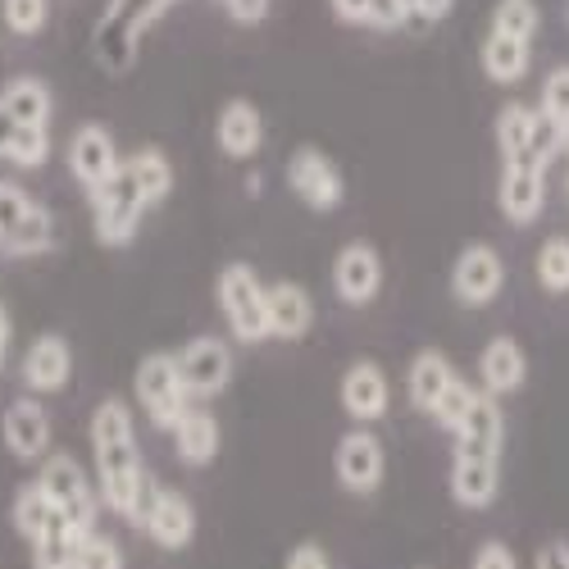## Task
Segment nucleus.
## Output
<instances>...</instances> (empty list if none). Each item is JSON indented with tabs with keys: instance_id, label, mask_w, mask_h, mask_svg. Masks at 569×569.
<instances>
[{
	"instance_id": "1",
	"label": "nucleus",
	"mask_w": 569,
	"mask_h": 569,
	"mask_svg": "<svg viewBox=\"0 0 569 569\" xmlns=\"http://www.w3.org/2000/svg\"><path fill=\"white\" fill-rule=\"evenodd\" d=\"M91 451H97V483H101V501L114 515H132L137 488L147 479V465L137 451V429H132V410L119 397H106L91 410Z\"/></svg>"
},
{
	"instance_id": "2",
	"label": "nucleus",
	"mask_w": 569,
	"mask_h": 569,
	"mask_svg": "<svg viewBox=\"0 0 569 569\" xmlns=\"http://www.w3.org/2000/svg\"><path fill=\"white\" fill-rule=\"evenodd\" d=\"M56 247V214L19 182L0 178V256H46Z\"/></svg>"
},
{
	"instance_id": "3",
	"label": "nucleus",
	"mask_w": 569,
	"mask_h": 569,
	"mask_svg": "<svg viewBox=\"0 0 569 569\" xmlns=\"http://www.w3.org/2000/svg\"><path fill=\"white\" fill-rule=\"evenodd\" d=\"M178 0H110L97 23V60L110 73H123L137 60V37L147 32Z\"/></svg>"
},
{
	"instance_id": "4",
	"label": "nucleus",
	"mask_w": 569,
	"mask_h": 569,
	"mask_svg": "<svg viewBox=\"0 0 569 569\" xmlns=\"http://www.w3.org/2000/svg\"><path fill=\"white\" fill-rule=\"evenodd\" d=\"M91 223H97V242L101 247H128L137 237V223L147 214V197H141V187L132 182V173L119 164L114 178H106L101 187H91Z\"/></svg>"
},
{
	"instance_id": "5",
	"label": "nucleus",
	"mask_w": 569,
	"mask_h": 569,
	"mask_svg": "<svg viewBox=\"0 0 569 569\" xmlns=\"http://www.w3.org/2000/svg\"><path fill=\"white\" fill-rule=\"evenodd\" d=\"M37 488L46 492V501H51L69 525H78L82 533L97 529V488H91V479L69 451H56V456L41 460Z\"/></svg>"
},
{
	"instance_id": "6",
	"label": "nucleus",
	"mask_w": 569,
	"mask_h": 569,
	"mask_svg": "<svg viewBox=\"0 0 569 569\" xmlns=\"http://www.w3.org/2000/svg\"><path fill=\"white\" fill-rule=\"evenodd\" d=\"M219 310L237 342L256 347L269 338V306H264V288L251 264H228L219 273Z\"/></svg>"
},
{
	"instance_id": "7",
	"label": "nucleus",
	"mask_w": 569,
	"mask_h": 569,
	"mask_svg": "<svg viewBox=\"0 0 569 569\" xmlns=\"http://www.w3.org/2000/svg\"><path fill=\"white\" fill-rule=\"evenodd\" d=\"M137 401H141V410L151 415L156 429H173V423L182 419V410H187L192 397H187V388H182L173 356L156 351V356H147L137 365Z\"/></svg>"
},
{
	"instance_id": "8",
	"label": "nucleus",
	"mask_w": 569,
	"mask_h": 569,
	"mask_svg": "<svg viewBox=\"0 0 569 569\" xmlns=\"http://www.w3.org/2000/svg\"><path fill=\"white\" fill-rule=\"evenodd\" d=\"M173 365L187 397H219L232 378V351L219 338H192L173 356Z\"/></svg>"
},
{
	"instance_id": "9",
	"label": "nucleus",
	"mask_w": 569,
	"mask_h": 569,
	"mask_svg": "<svg viewBox=\"0 0 569 569\" xmlns=\"http://www.w3.org/2000/svg\"><path fill=\"white\" fill-rule=\"evenodd\" d=\"M383 442H378L369 429H351L342 433L338 451H333V473H338V483L347 492H373L378 483H383Z\"/></svg>"
},
{
	"instance_id": "10",
	"label": "nucleus",
	"mask_w": 569,
	"mask_h": 569,
	"mask_svg": "<svg viewBox=\"0 0 569 569\" xmlns=\"http://www.w3.org/2000/svg\"><path fill=\"white\" fill-rule=\"evenodd\" d=\"M288 182H292V192L310 210H338L342 206V192H347L338 164L328 160L323 151H315V147H306V151H297L288 160Z\"/></svg>"
},
{
	"instance_id": "11",
	"label": "nucleus",
	"mask_w": 569,
	"mask_h": 569,
	"mask_svg": "<svg viewBox=\"0 0 569 569\" xmlns=\"http://www.w3.org/2000/svg\"><path fill=\"white\" fill-rule=\"evenodd\" d=\"M501 282H506V264H501V256H497L488 242L465 247L460 260H456V269H451V292H456L465 306H488V301H497Z\"/></svg>"
},
{
	"instance_id": "12",
	"label": "nucleus",
	"mask_w": 569,
	"mask_h": 569,
	"mask_svg": "<svg viewBox=\"0 0 569 569\" xmlns=\"http://www.w3.org/2000/svg\"><path fill=\"white\" fill-rule=\"evenodd\" d=\"M0 438H6L14 460H41L51 451V415L37 397H19L0 415Z\"/></svg>"
},
{
	"instance_id": "13",
	"label": "nucleus",
	"mask_w": 569,
	"mask_h": 569,
	"mask_svg": "<svg viewBox=\"0 0 569 569\" xmlns=\"http://www.w3.org/2000/svg\"><path fill=\"white\" fill-rule=\"evenodd\" d=\"M497 201H501L510 223H533L542 214V201H547V164H538L529 156L525 160H506Z\"/></svg>"
},
{
	"instance_id": "14",
	"label": "nucleus",
	"mask_w": 569,
	"mask_h": 569,
	"mask_svg": "<svg viewBox=\"0 0 569 569\" xmlns=\"http://www.w3.org/2000/svg\"><path fill=\"white\" fill-rule=\"evenodd\" d=\"M23 388L32 397H51V392H64L69 378H73V351L60 333H41L28 351H23Z\"/></svg>"
},
{
	"instance_id": "15",
	"label": "nucleus",
	"mask_w": 569,
	"mask_h": 569,
	"mask_svg": "<svg viewBox=\"0 0 569 569\" xmlns=\"http://www.w3.org/2000/svg\"><path fill=\"white\" fill-rule=\"evenodd\" d=\"M123 160H119V147H114V137H110V128H101V123H82L73 137H69V173L87 187H101L106 178H114V169H119Z\"/></svg>"
},
{
	"instance_id": "16",
	"label": "nucleus",
	"mask_w": 569,
	"mask_h": 569,
	"mask_svg": "<svg viewBox=\"0 0 569 569\" xmlns=\"http://www.w3.org/2000/svg\"><path fill=\"white\" fill-rule=\"evenodd\" d=\"M383 288V260L369 242H351L338 251L333 260V292L347 301V306H369Z\"/></svg>"
},
{
	"instance_id": "17",
	"label": "nucleus",
	"mask_w": 569,
	"mask_h": 569,
	"mask_svg": "<svg viewBox=\"0 0 569 569\" xmlns=\"http://www.w3.org/2000/svg\"><path fill=\"white\" fill-rule=\"evenodd\" d=\"M141 533H147L156 547L164 551H182L187 542L197 538V510L192 501H187L182 492H164L156 497V506L147 510V519H141Z\"/></svg>"
},
{
	"instance_id": "18",
	"label": "nucleus",
	"mask_w": 569,
	"mask_h": 569,
	"mask_svg": "<svg viewBox=\"0 0 569 569\" xmlns=\"http://www.w3.org/2000/svg\"><path fill=\"white\" fill-rule=\"evenodd\" d=\"M388 401H392V388H388V373L378 369L373 360H356L347 373H342V406L351 419L360 423H373L388 415Z\"/></svg>"
},
{
	"instance_id": "19",
	"label": "nucleus",
	"mask_w": 569,
	"mask_h": 569,
	"mask_svg": "<svg viewBox=\"0 0 569 569\" xmlns=\"http://www.w3.org/2000/svg\"><path fill=\"white\" fill-rule=\"evenodd\" d=\"M501 492V456H456L451 460V497L465 510H483Z\"/></svg>"
},
{
	"instance_id": "20",
	"label": "nucleus",
	"mask_w": 569,
	"mask_h": 569,
	"mask_svg": "<svg viewBox=\"0 0 569 569\" xmlns=\"http://www.w3.org/2000/svg\"><path fill=\"white\" fill-rule=\"evenodd\" d=\"M501 442H506L501 406H497V397L479 392L456 429V456H501Z\"/></svg>"
},
{
	"instance_id": "21",
	"label": "nucleus",
	"mask_w": 569,
	"mask_h": 569,
	"mask_svg": "<svg viewBox=\"0 0 569 569\" xmlns=\"http://www.w3.org/2000/svg\"><path fill=\"white\" fill-rule=\"evenodd\" d=\"M264 306H269V338H282V342H297L310 333L315 323V301L301 282H273L264 288Z\"/></svg>"
},
{
	"instance_id": "22",
	"label": "nucleus",
	"mask_w": 569,
	"mask_h": 569,
	"mask_svg": "<svg viewBox=\"0 0 569 569\" xmlns=\"http://www.w3.org/2000/svg\"><path fill=\"white\" fill-rule=\"evenodd\" d=\"M529 373V360H525V347L515 338H492L479 356V378H483V392L488 397H510Z\"/></svg>"
},
{
	"instance_id": "23",
	"label": "nucleus",
	"mask_w": 569,
	"mask_h": 569,
	"mask_svg": "<svg viewBox=\"0 0 569 569\" xmlns=\"http://www.w3.org/2000/svg\"><path fill=\"white\" fill-rule=\"evenodd\" d=\"M214 137H219L223 156H232V160H251V156L260 151V141H264L260 110H256L251 101H228V106L219 110Z\"/></svg>"
},
{
	"instance_id": "24",
	"label": "nucleus",
	"mask_w": 569,
	"mask_h": 569,
	"mask_svg": "<svg viewBox=\"0 0 569 569\" xmlns=\"http://www.w3.org/2000/svg\"><path fill=\"white\" fill-rule=\"evenodd\" d=\"M0 110H6L14 123H28V128H51V114H56V97L51 87L41 78H14L0 91Z\"/></svg>"
},
{
	"instance_id": "25",
	"label": "nucleus",
	"mask_w": 569,
	"mask_h": 569,
	"mask_svg": "<svg viewBox=\"0 0 569 569\" xmlns=\"http://www.w3.org/2000/svg\"><path fill=\"white\" fill-rule=\"evenodd\" d=\"M173 447H178V456L187 465H210L219 456V423H214V415L187 406L182 419L173 423Z\"/></svg>"
},
{
	"instance_id": "26",
	"label": "nucleus",
	"mask_w": 569,
	"mask_h": 569,
	"mask_svg": "<svg viewBox=\"0 0 569 569\" xmlns=\"http://www.w3.org/2000/svg\"><path fill=\"white\" fill-rule=\"evenodd\" d=\"M87 533L78 525H69V519L56 510L51 525H46L37 538H32V569H73V556H78V542Z\"/></svg>"
},
{
	"instance_id": "27",
	"label": "nucleus",
	"mask_w": 569,
	"mask_h": 569,
	"mask_svg": "<svg viewBox=\"0 0 569 569\" xmlns=\"http://www.w3.org/2000/svg\"><path fill=\"white\" fill-rule=\"evenodd\" d=\"M451 378H456V369H451V360H447L442 351H419V356L410 360V373H406V388H410L415 410L429 415L433 401L442 397V388L451 383Z\"/></svg>"
},
{
	"instance_id": "28",
	"label": "nucleus",
	"mask_w": 569,
	"mask_h": 569,
	"mask_svg": "<svg viewBox=\"0 0 569 569\" xmlns=\"http://www.w3.org/2000/svg\"><path fill=\"white\" fill-rule=\"evenodd\" d=\"M525 69H529V41L492 28V37L483 41V73L492 82H519Z\"/></svg>"
},
{
	"instance_id": "29",
	"label": "nucleus",
	"mask_w": 569,
	"mask_h": 569,
	"mask_svg": "<svg viewBox=\"0 0 569 569\" xmlns=\"http://www.w3.org/2000/svg\"><path fill=\"white\" fill-rule=\"evenodd\" d=\"M123 169H128V173H132V182L141 187V197H147V206L169 201V192H173V164H169L156 147L128 156V160H123Z\"/></svg>"
},
{
	"instance_id": "30",
	"label": "nucleus",
	"mask_w": 569,
	"mask_h": 569,
	"mask_svg": "<svg viewBox=\"0 0 569 569\" xmlns=\"http://www.w3.org/2000/svg\"><path fill=\"white\" fill-rule=\"evenodd\" d=\"M529 137H533V110L529 106H506L497 114V147H501V164L506 160H525L529 156ZM533 160V156H529Z\"/></svg>"
},
{
	"instance_id": "31",
	"label": "nucleus",
	"mask_w": 569,
	"mask_h": 569,
	"mask_svg": "<svg viewBox=\"0 0 569 569\" xmlns=\"http://www.w3.org/2000/svg\"><path fill=\"white\" fill-rule=\"evenodd\" d=\"M51 515H56V506L46 501V492L37 488V483H28V488H19V497H14V506H10V519H14V529L32 542L46 525H51Z\"/></svg>"
},
{
	"instance_id": "32",
	"label": "nucleus",
	"mask_w": 569,
	"mask_h": 569,
	"mask_svg": "<svg viewBox=\"0 0 569 569\" xmlns=\"http://www.w3.org/2000/svg\"><path fill=\"white\" fill-rule=\"evenodd\" d=\"M538 282L547 292H569V237H547L538 251Z\"/></svg>"
},
{
	"instance_id": "33",
	"label": "nucleus",
	"mask_w": 569,
	"mask_h": 569,
	"mask_svg": "<svg viewBox=\"0 0 569 569\" xmlns=\"http://www.w3.org/2000/svg\"><path fill=\"white\" fill-rule=\"evenodd\" d=\"M0 19L14 37H37L51 19V0H0Z\"/></svg>"
},
{
	"instance_id": "34",
	"label": "nucleus",
	"mask_w": 569,
	"mask_h": 569,
	"mask_svg": "<svg viewBox=\"0 0 569 569\" xmlns=\"http://www.w3.org/2000/svg\"><path fill=\"white\" fill-rule=\"evenodd\" d=\"M473 397H479V392H473L469 383H465V378H451V383L442 388V397L433 401V419H438V429H447V433H456L460 429V419L469 415V406H473Z\"/></svg>"
},
{
	"instance_id": "35",
	"label": "nucleus",
	"mask_w": 569,
	"mask_h": 569,
	"mask_svg": "<svg viewBox=\"0 0 569 569\" xmlns=\"http://www.w3.org/2000/svg\"><path fill=\"white\" fill-rule=\"evenodd\" d=\"M73 569H123V551L114 538L91 529L82 542H78V556H73Z\"/></svg>"
},
{
	"instance_id": "36",
	"label": "nucleus",
	"mask_w": 569,
	"mask_h": 569,
	"mask_svg": "<svg viewBox=\"0 0 569 569\" xmlns=\"http://www.w3.org/2000/svg\"><path fill=\"white\" fill-rule=\"evenodd\" d=\"M492 28L529 41L538 32V6H533V0H501L497 14H492Z\"/></svg>"
},
{
	"instance_id": "37",
	"label": "nucleus",
	"mask_w": 569,
	"mask_h": 569,
	"mask_svg": "<svg viewBox=\"0 0 569 569\" xmlns=\"http://www.w3.org/2000/svg\"><path fill=\"white\" fill-rule=\"evenodd\" d=\"M551 123L569 128V69H556L547 82H542V106H538Z\"/></svg>"
},
{
	"instance_id": "38",
	"label": "nucleus",
	"mask_w": 569,
	"mask_h": 569,
	"mask_svg": "<svg viewBox=\"0 0 569 569\" xmlns=\"http://www.w3.org/2000/svg\"><path fill=\"white\" fill-rule=\"evenodd\" d=\"M469 569H519V560H515V551L506 542H483L479 551H473Z\"/></svg>"
},
{
	"instance_id": "39",
	"label": "nucleus",
	"mask_w": 569,
	"mask_h": 569,
	"mask_svg": "<svg viewBox=\"0 0 569 569\" xmlns=\"http://www.w3.org/2000/svg\"><path fill=\"white\" fill-rule=\"evenodd\" d=\"M410 14H406V6L401 0H369V19L365 23H373V28H401Z\"/></svg>"
},
{
	"instance_id": "40",
	"label": "nucleus",
	"mask_w": 569,
	"mask_h": 569,
	"mask_svg": "<svg viewBox=\"0 0 569 569\" xmlns=\"http://www.w3.org/2000/svg\"><path fill=\"white\" fill-rule=\"evenodd\" d=\"M282 569H333V565H328L323 547L301 542V547H292V556H288V565H282Z\"/></svg>"
},
{
	"instance_id": "41",
	"label": "nucleus",
	"mask_w": 569,
	"mask_h": 569,
	"mask_svg": "<svg viewBox=\"0 0 569 569\" xmlns=\"http://www.w3.org/2000/svg\"><path fill=\"white\" fill-rule=\"evenodd\" d=\"M406 14L410 19H423V23H433V19H447L456 0H401Z\"/></svg>"
},
{
	"instance_id": "42",
	"label": "nucleus",
	"mask_w": 569,
	"mask_h": 569,
	"mask_svg": "<svg viewBox=\"0 0 569 569\" xmlns=\"http://www.w3.org/2000/svg\"><path fill=\"white\" fill-rule=\"evenodd\" d=\"M228 14L232 19H242V23H260L269 14V0H223Z\"/></svg>"
},
{
	"instance_id": "43",
	"label": "nucleus",
	"mask_w": 569,
	"mask_h": 569,
	"mask_svg": "<svg viewBox=\"0 0 569 569\" xmlns=\"http://www.w3.org/2000/svg\"><path fill=\"white\" fill-rule=\"evenodd\" d=\"M533 569H569V542H547Z\"/></svg>"
},
{
	"instance_id": "44",
	"label": "nucleus",
	"mask_w": 569,
	"mask_h": 569,
	"mask_svg": "<svg viewBox=\"0 0 569 569\" xmlns=\"http://www.w3.org/2000/svg\"><path fill=\"white\" fill-rule=\"evenodd\" d=\"M333 10H338L347 23H365V19H369V0H333Z\"/></svg>"
},
{
	"instance_id": "45",
	"label": "nucleus",
	"mask_w": 569,
	"mask_h": 569,
	"mask_svg": "<svg viewBox=\"0 0 569 569\" xmlns=\"http://www.w3.org/2000/svg\"><path fill=\"white\" fill-rule=\"evenodd\" d=\"M14 128H19V123H14V119H10L6 110H0V160H6V147H10V137H14Z\"/></svg>"
},
{
	"instance_id": "46",
	"label": "nucleus",
	"mask_w": 569,
	"mask_h": 569,
	"mask_svg": "<svg viewBox=\"0 0 569 569\" xmlns=\"http://www.w3.org/2000/svg\"><path fill=\"white\" fill-rule=\"evenodd\" d=\"M0 369H6V342H0Z\"/></svg>"
}]
</instances>
